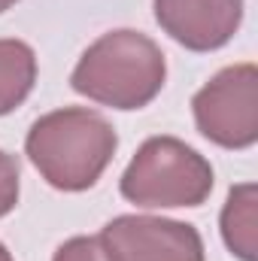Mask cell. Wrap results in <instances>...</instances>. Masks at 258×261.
<instances>
[{
  "label": "cell",
  "instance_id": "cell-5",
  "mask_svg": "<svg viewBox=\"0 0 258 261\" xmlns=\"http://www.w3.org/2000/svg\"><path fill=\"white\" fill-rule=\"evenodd\" d=\"M97 240L107 261H207L197 228L161 216H116Z\"/></svg>",
  "mask_w": 258,
  "mask_h": 261
},
{
  "label": "cell",
  "instance_id": "cell-8",
  "mask_svg": "<svg viewBox=\"0 0 258 261\" xmlns=\"http://www.w3.org/2000/svg\"><path fill=\"white\" fill-rule=\"evenodd\" d=\"M37 82V55L24 40H0V116L28 100Z\"/></svg>",
  "mask_w": 258,
  "mask_h": 261
},
{
  "label": "cell",
  "instance_id": "cell-1",
  "mask_svg": "<svg viewBox=\"0 0 258 261\" xmlns=\"http://www.w3.org/2000/svg\"><path fill=\"white\" fill-rule=\"evenodd\" d=\"M116 146L119 137L113 125L88 107H64L46 113L24 137L31 164L58 192L91 189L110 167Z\"/></svg>",
  "mask_w": 258,
  "mask_h": 261
},
{
  "label": "cell",
  "instance_id": "cell-12",
  "mask_svg": "<svg viewBox=\"0 0 258 261\" xmlns=\"http://www.w3.org/2000/svg\"><path fill=\"white\" fill-rule=\"evenodd\" d=\"M15 3H18V0H0V12H6V9L15 6Z\"/></svg>",
  "mask_w": 258,
  "mask_h": 261
},
{
  "label": "cell",
  "instance_id": "cell-2",
  "mask_svg": "<svg viewBox=\"0 0 258 261\" xmlns=\"http://www.w3.org/2000/svg\"><path fill=\"white\" fill-rule=\"evenodd\" d=\"M164 79V52L155 40L131 28L94 40L70 73L73 91L113 110H140L152 103L161 94Z\"/></svg>",
  "mask_w": 258,
  "mask_h": 261
},
{
  "label": "cell",
  "instance_id": "cell-10",
  "mask_svg": "<svg viewBox=\"0 0 258 261\" xmlns=\"http://www.w3.org/2000/svg\"><path fill=\"white\" fill-rule=\"evenodd\" d=\"M52 261H107L97 237H70L58 246Z\"/></svg>",
  "mask_w": 258,
  "mask_h": 261
},
{
  "label": "cell",
  "instance_id": "cell-6",
  "mask_svg": "<svg viewBox=\"0 0 258 261\" xmlns=\"http://www.w3.org/2000/svg\"><path fill=\"white\" fill-rule=\"evenodd\" d=\"M161 31L192 52H216L237 34L243 0H155Z\"/></svg>",
  "mask_w": 258,
  "mask_h": 261
},
{
  "label": "cell",
  "instance_id": "cell-9",
  "mask_svg": "<svg viewBox=\"0 0 258 261\" xmlns=\"http://www.w3.org/2000/svg\"><path fill=\"white\" fill-rule=\"evenodd\" d=\"M18 161L0 149V219L9 216L18 203Z\"/></svg>",
  "mask_w": 258,
  "mask_h": 261
},
{
  "label": "cell",
  "instance_id": "cell-3",
  "mask_svg": "<svg viewBox=\"0 0 258 261\" xmlns=\"http://www.w3.org/2000/svg\"><path fill=\"white\" fill-rule=\"evenodd\" d=\"M122 197L146 206H200L213 192L210 161L176 137H149L122 173Z\"/></svg>",
  "mask_w": 258,
  "mask_h": 261
},
{
  "label": "cell",
  "instance_id": "cell-11",
  "mask_svg": "<svg viewBox=\"0 0 258 261\" xmlns=\"http://www.w3.org/2000/svg\"><path fill=\"white\" fill-rule=\"evenodd\" d=\"M0 261H12V255H9V249L0 243Z\"/></svg>",
  "mask_w": 258,
  "mask_h": 261
},
{
  "label": "cell",
  "instance_id": "cell-4",
  "mask_svg": "<svg viewBox=\"0 0 258 261\" xmlns=\"http://www.w3.org/2000/svg\"><path fill=\"white\" fill-rule=\"evenodd\" d=\"M197 130L222 149H249L258 140V70L231 64L219 70L192 100Z\"/></svg>",
  "mask_w": 258,
  "mask_h": 261
},
{
  "label": "cell",
  "instance_id": "cell-7",
  "mask_svg": "<svg viewBox=\"0 0 258 261\" xmlns=\"http://www.w3.org/2000/svg\"><path fill=\"white\" fill-rule=\"evenodd\" d=\"M222 240L240 261H258V186L240 182L222 206Z\"/></svg>",
  "mask_w": 258,
  "mask_h": 261
}]
</instances>
